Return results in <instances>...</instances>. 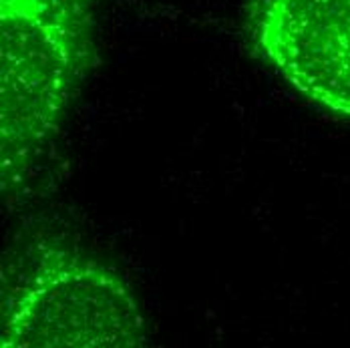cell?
<instances>
[{"instance_id":"6da1fadb","label":"cell","mask_w":350,"mask_h":348,"mask_svg":"<svg viewBox=\"0 0 350 348\" xmlns=\"http://www.w3.org/2000/svg\"><path fill=\"white\" fill-rule=\"evenodd\" d=\"M89 0H2V145L55 127L89 50Z\"/></svg>"},{"instance_id":"7a4b0ae2","label":"cell","mask_w":350,"mask_h":348,"mask_svg":"<svg viewBox=\"0 0 350 348\" xmlns=\"http://www.w3.org/2000/svg\"><path fill=\"white\" fill-rule=\"evenodd\" d=\"M137 306L117 278L91 262H59L18 292L4 320L8 346H133Z\"/></svg>"},{"instance_id":"3957f363","label":"cell","mask_w":350,"mask_h":348,"mask_svg":"<svg viewBox=\"0 0 350 348\" xmlns=\"http://www.w3.org/2000/svg\"><path fill=\"white\" fill-rule=\"evenodd\" d=\"M258 48L284 78L350 115V0H252Z\"/></svg>"}]
</instances>
